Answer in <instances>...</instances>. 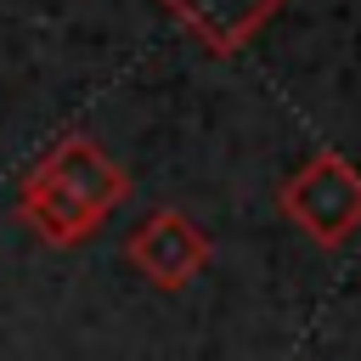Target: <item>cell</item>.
Returning <instances> with one entry per match:
<instances>
[{
  "label": "cell",
  "instance_id": "cell-1",
  "mask_svg": "<svg viewBox=\"0 0 361 361\" xmlns=\"http://www.w3.org/2000/svg\"><path fill=\"white\" fill-rule=\"evenodd\" d=\"M130 175L96 135H62L17 186V214L51 248H79L124 203Z\"/></svg>",
  "mask_w": 361,
  "mask_h": 361
},
{
  "label": "cell",
  "instance_id": "cell-2",
  "mask_svg": "<svg viewBox=\"0 0 361 361\" xmlns=\"http://www.w3.org/2000/svg\"><path fill=\"white\" fill-rule=\"evenodd\" d=\"M282 214L316 243V248H344L355 231H361V169L344 158V152H316L305 158L282 192H276Z\"/></svg>",
  "mask_w": 361,
  "mask_h": 361
},
{
  "label": "cell",
  "instance_id": "cell-3",
  "mask_svg": "<svg viewBox=\"0 0 361 361\" xmlns=\"http://www.w3.org/2000/svg\"><path fill=\"white\" fill-rule=\"evenodd\" d=\"M124 259L135 265V276H147L164 293H180L203 265H209V237L192 214L180 209H152L130 226L124 237Z\"/></svg>",
  "mask_w": 361,
  "mask_h": 361
}]
</instances>
